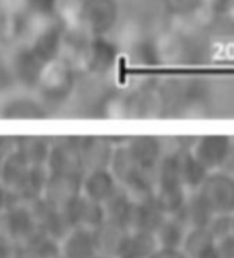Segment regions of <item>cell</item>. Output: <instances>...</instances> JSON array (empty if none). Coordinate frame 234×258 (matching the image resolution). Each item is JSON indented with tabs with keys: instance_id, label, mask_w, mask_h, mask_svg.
I'll return each mask as SVG.
<instances>
[{
	"instance_id": "2e32d148",
	"label": "cell",
	"mask_w": 234,
	"mask_h": 258,
	"mask_svg": "<svg viewBox=\"0 0 234 258\" xmlns=\"http://www.w3.org/2000/svg\"><path fill=\"white\" fill-rule=\"evenodd\" d=\"M166 214L160 210V207L154 202V196L149 201L140 202L134 205L132 216H131V231H143L154 233L157 228L166 220Z\"/></svg>"
},
{
	"instance_id": "1f68e13d",
	"label": "cell",
	"mask_w": 234,
	"mask_h": 258,
	"mask_svg": "<svg viewBox=\"0 0 234 258\" xmlns=\"http://www.w3.org/2000/svg\"><path fill=\"white\" fill-rule=\"evenodd\" d=\"M7 194H9L7 189L0 184V213H3L7 209Z\"/></svg>"
},
{
	"instance_id": "d4e9b609",
	"label": "cell",
	"mask_w": 234,
	"mask_h": 258,
	"mask_svg": "<svg viewBox=\"0 0 234 258\" xmlns=\"http://www.w3.org/2000/svg\"><path fill=\"white\" fill-rule=\"evenodd\" d=\"M207 229L215 240L231 233V214H215L209 221Z\"/></svg>"
},
{
	"instance_id": "d6a6232c",
	"label": "cell",
	"mask_w": 234,
	"mask_h": 258,
	"mask_svg": "<svg viewBox=\"0 0 234 258\" xmlns=\"http://www.w3.org/2000/svg\"><path fill=\"white\" fill-rule=\"evenodd\" d=\"M224 166L227 167V171H226V173L231 174V175L234 177V145L233 148H231V151H230L229 158H227V160H226Z\"/></svg>"
},
{
	"instance_id": "4316f807",
	"label": "cell",
	"mask_w": 234,
	"mask_h": 258,
	"mask_svg": "<svg viewBox=\"0 0 234 258\" xmlns=\"http://www.w3.org/2000/svg\"><path fill=\"white\" fill-rule=\"evenodd\" d=\"M215 16H233L234 0H203Z\"/></svg>"
},
{
	"instance_id": "ffe728a7",
	"label": "cell",
	"mask_w": 234,
	"mask_h": 258,
	"mask_svg": "<svg viewBox=\"0 0 234 258\" xmlns=\"http://www.w3.org/2000/svg\"><path fill=\"white\" fill-rule=\"evenodd\" d=\"M178 155H179L181 182L186 190L196 192L200 188V185L203 184V181L208 175L209 171L193 156L190 151H181L178 152Z\"/></svg>"
},
{
	"instance_id": "30bf717a",
	"label": "cell",
	"mask_w": 234,
	"mask_h": 258,
	"mask_svg": "<svg viewBox=\"0 0 234 258\" xmlns=\"http://www.w3.org/2000/svg\"><path fill=\"white\" fill-rule=\"evenodd\" d=\"M124 144L140 169L150 173L156 171L157 164L163 158V144L160 138L153 136H136L127 137Z\"/></svg>"
},
{
	"instance_id": "cb8c5ba5",
	"label": "cell",
	"mask_w": 234,
	"mask_h": 258,
	"mask_svg": "<svg viewBox=\"0 0 234 258\" xmlns=\"http://www.w3.org/2000/svg\"><path fill=\"white\" fill-rule=\"evenodd\" d=\"M2 116L5 119H16V120H32V119H42L46 116V111L43 106L31 98H16L10 101L3 108Z\"/></svg>"
},
{
	"instance_id": "5bb4252c",
	"label": "cell",
	"mask_w": 234,
	"mask_h": 258,
	"mask_svg": "<svg viewBox=\"0 0 234 258\" xmlns=\"http://www.w3.org/2000/svg\"><path fill=\"white\" fill-rule=\"evenodd\" d=\"M213 216L215 214L211 211L207 203L198 196L197 192H193L192 195L187 196L182 209L175 216L171 217H175L189 231L194 228H207Z\"/></svg>"
},
{
	"instance_id": "277c9868",
	"label": "cell",
	"mask_w": 234,
	"mask_h": 258,
	"mask_svg": "<svg viewBox=\"0 0 234 258\" xmlns=\"http://www.w3.org/2000/svg\"><path fill=\"white\" fill-rule=\"evenodd\" d=\"M80 137H58L51 141V148L47 159V169L51 174L84 175L83 162L79 149Z\"/></svg>"
},
{
	"instance_id": "d6986e66",
	"label": "cell",
	"mask_w": 234,
	"mask_h": 258,
	"mask_svg": "<svg viewBox=\"0 0 234 258\" xmlns=\"http://www.w3.org/2000/svg\"><path fill=\"white\" fill-rule=\"evenodd\" d=\"M51 148L50 138L37 136L16 137V151L29 166H46Z\"/></svg>"
},
{
	"instance_id": "484cf974",
	"label": "cell",
	"mask_w": 234,
	"mask_h": 258,
	"mask_svg": "<svg viewBox=\"0 0 234 258\" xmlns=\"http://www.w3.org/2000/svg\"><path fill=\"white\" fill-rule=\"evenodd\" d=\"M54 3L55 0H25L29 14H37V16H52Z\"/></svg>"
},
{
	"instance_id": "4dcf8cb0",
	"label": "cell",
	"mask_w": 234,
	"mask_h": 258,
	"mask_svg": "<svg viewBox=\"0 0 234 258\" xmlns=\"http://www.w3.org/2000/svg\"><path fill=\"white\" fill-rule=\"evenodd\" d=\"M17 0H0V16L2 14H11L13 7L16 6Z\"/></svg>"
},
{
	"instance_id": "f1b7e54d",
	"label": "cell",
	"mask_w": 234,
	"mask_h": 258,
	"mask_svg": "<svg viewBox=\"0 0 234 258\" xmlns=\"http://www.w3.org/2000/svg\"><path fill=\"white\" fill-rule=\"evenodd\" d=\"M16 151V137L0 136V163Z\"/></svg>"
},
{
	"instance_id": "7a4b0ae2",
	"label": "cell",
	"mask_w": 234,
	"mask_h": 258,
	"mask_svg": "<svg viewBox=\"0 0 234 258\" xmlns=\"http://www.w3.org/2000/svg\"><path fill=\"white\" fill-rule=\"evenodd\" d=\"M119 5L116 0H83L79 27L87 36H108L117 27Z\"/></svg>"
},
{
	"instance_id": "3957f363",
	"label": "cell",
	"mask_w": 234,
	"mask_h": 258,
	"mask_svg": "<svg viewBox=\"0 0 234 258\" xmlns=\"http://www.w3.org/2000/svg\"><path fill=\"white\" fill-rule=\"evenodd\" d=\"M213 214L234 213V177L226 171H211L196 190Z\"/></svg>"
},
{
	"instance_id": "603a6c76",
	"label": "cell",
	"mask_w": 234,
	"mask_h": 258,
	"mask_svg": "<svg viewBox=\"0 0 234 258\" xmlns=\"http://www.w3.org/2000/svg\"><path fill=\"white\" fill-rule=\"evenodd\" d=\"M187 229L178 221L175 217H166L162 225L154 232L159 247L181 248L186 236Z\"/></svg>"
},
{
	"instance_id": "d590c367",
	"label": "cell",
	"mask_w": 234,
	"mask_h": 258,
	"mask_svg": "<svg viewBox=\"0 0 234 258\" xmlns=\"http://www.w3.org/2000/svg\"><path fill=\"white\" fill-rule=\"evenodd\" d=\"M57 258H63V257H61V255H59V257H57Z\"/></svg>"
},
{
	"instance_id": "4fadbf2b",
	"label": "cell",
	"mask_w": 234,
	"mask_h": 258,
	"mask_svg": "<svg viewBox=\"0 0 234 258\" xmlns=\"http://www.w3.org/2000/svg\"><path fill=\"white\" fill-rule=\"evenodd\" d=\"M59 254L63 258H91L97 254L94 231L73 227L59 240Z\"/></svg>"
},
{
	"instance_id": "8992f818",
	"label": "cell",
	"mask_w": 234,
	"mask_h": 258,
	"mask_svg": "<svg viewBox=\"0 0 234 258\" xmlns=\"http://www.w3.org/2000/svg\"><path fill=\"white\" fill-rule=\"evenodd\" d=\"M233 148V140L224 134H207L197 138L190 152L205 169L216 171L223 167Z\"/></svg>"
},
{
	"instance_id": "f546056e",
	"label": "cell",
	"mask_w": 234,
	"mask_h": 258,
	"mask_svg": "<svg viewBox=\"0 0 234 258\" xmlns=\"http://www.w3.org/2000/svg\"><path fill=\"white\" fill-rule=\"evenodd\" d=\"M149 258H187L181 248L159 247Z\"/></svg>"
},
{
	"instance_id": "52a82bcc",
	"label": "cell",
	"mask_w": 234,
	"mask_h": 258,
	"mask_svg": "<svg viewBox=\"0 0 234 258\" xmlns=\"http://www.w3.org/2000/svg\"><path fill=\"white\" fill-rule=\"evenodd\" d=\"M82 179L83 175L50 173L42 198L47 205L55 210L65 209L69 203L82 195Z\"/></svg>"
},
{
	"instance_id": "83f0119b",
	"label": "cell",
	"mask_w": 234,
	"mask_h": 258,
	"mask_svg": "<svg viewBox=\"0 0 234 258\" xmlns=\"http://www.w3.org/2000/svg\"><path fill=\"white\" fill-rule=\"evenodd\" d=\"M216 248H218L219 257L220 258H234V235L230 233L227 236L216 240Z\"/></svg>"
},
{
	"instance_id": "836d02e7",
	"label": "cell",
	"mask_w": 234,
	"mask_h": 258,
	"mask_svg": "<svg viewBox=\"0 0 234 258\" xmlns=\"http://www.w3.org/2000/svg\"><path fill=\"white\" fill-rule=\"evenodd\" d=\"M231 233L234 235V213L231 214Z\"/></svg>"
},
{
	"instance_id": "7c38bea8",
	"label": "cell",
	"mask_w": 234,
	"mask_h": 258,
	"mask_svg": "<svg viewBox=\"0 0 234 258\" xmlns=\"http://www.w3.org/2000/svg\"><path fill=\"white\" fill-rule=\"evenodd\" d=\"M119 188V182L109 169L87 171L82 179V195L98 203L108 201Z\"/></svg>"
},
{
	"instance_id": "ba28073f",
	"label": "cell",
	"mask_w": 234,
	"mask_h": 258,
	"mask_svg": "<svg viewBox=\"0 0 234 258\" xmlns=\"http://www.w3.org/2000/svg\"><path fill=\"white\" fill-rule=\"evenodd\" d=\"M130 235L131 229L127 227L105 221L97 229H94L97 253L109 258H120L127 248Z\"/></svg>"
},
{
	"instance_id": "6da1fadb",
	"label": "cell",
	"mask_w": 234,
	"mask_h": 258,
	"mask_svg": "<svg viewBox=\"0 0 234 258\" xmlns=\"http://www.w3.org/2000/svg\"><path fill=\"white\" fill-rule=\"evenodd\" d=\"M74 86V69L68 59L57 57L44 65L36 87L47 101L58 102L70 95Z\"/></svg>"
},
{
	"instance_id": "9c48e42d",
	"label": "cell",
	"mask_w": 234,
	"mask_h": 258,
	"mask_svg": "<svg viewBox=\"0 0 234 258\" xmlns=\"http://www.w3.org/2000/svg\"><path fill=\"white\" fill-rule=\"evenodd\" d=\"M79 149L84 171L87 173L93 170L109 169L112 155L115 151V144L110 141L109 137L87 136L80 137Z\"/></svg>"
},
{
	"instance_id": "5b68a950",
	"label": "cell",
	"mask_w": 234,
	"mask_h": 258,
	"mask_svg": "<svg viewBox=\"0 0 234 258\" xmlns=\"http://www.w3.org/2000/svg\"><path fill=\"white\" fill-rule=\"evenodd\" d=\"M117 46L108 36L89 37L79 55L80 63L94 75H104L112 69L117 58Z\"/></svg>"
},
{
	"instance_id": "e575fe53",
	"label": "cell",
	"mask_w": 234,
	"mask_h": 258,
	"mask_svg": "<svg viewBox=\"0 0 234 258\" xmlns=\"http://www.w3.org/2000/svg\"><path fill=\"white\" fill-rule=\"evenodd\" d=\"M91 258H109V257H105V255H101V254L97 253V254H94Z\"/></svg>"
},
{
	"instance_id": "ac0fdd59",
	"label": "cell",
	"mask_w": 234,
	"mask_h": 258,
	"mask_svg": "<svg viewBox=\"0 0 234 258\" xmlns=\"http://www.w3.org/2000/svg\"><path fill=\"white\" fill-rule=\"evenodd\" d=\"M44 65L46 62H43L42 59L26 46L16 54L14 61H13V69L18 80L24 85L35 86V87H36L37 80L40 78Z\"/></svg>"
},
{
	"instance_id": "44dd1931",
	"label": "cell",
	"mask_w": 234,
	"mask_h": 258,
	"mask_svg": "<svg viewBox=\"0 0 234 258\" xmlns=\"http://www.w3.org/2000/svg\"><path fill=\"white\" fill-rule=\"evenodd\" d=\"M102 206H104L105 211V221L115 222V224H119V225H123L130 229L134 203L130 201V198L127 196L121 185L108 201L102 203Z\"/></svg>"
},
{
	"instance_id": "e0dca14e",
	"label": "cell",
	"mask_w": 234,
	"mask_h": 258,
	"mask_svg": "<svg viewBox=\"0 0 234 258\" xmlns=\"http://www.w3.org/2000/svg\"><path fill=\"white\" fill-rule=\"evenodd\" d=\"M109 171L113 174L119 185L123 186L128 184L131 179L138 177L143 170L138 166L134 156L128 151V148L125 147V144H120L115 147L109 164Z\"/></svg>"
},
{
	"instance_id": "7402d4cb",
	"label": "cell",
	"mask_w": 234,
	"mask_h": 258,
	"mask_svg": "<svg viewBox=\"0 0 234 258\" xmlns=\"http://www.w3.org/2000/svg\"><path fill=\"white\" fill-rule=\"evenodd\" d=\"M29 167L31 166L28 164L25 159L22 158L17 151H14L10 156H7L2 162V166H0V184L3 185L6 189H17L22 184V181L25 179Z\"/></svg>"
},
{
	"instance_id": "9a60e30c",
	"label": "cell",
	"mask_w": 234,
	"mask_h": 258,
	"mask_svg": "<svg viewBox=\"0 0 234 258\" xmlns=\"http://www.w3.org/2000/svg\"><path fill=\"white\" fill-rule=\"evenodd\" d=\"M181 250L187 258H220L216 240L207 228L189 229Z\"/></svg>"
},
{
	"instance_id": "8fae6325",
	"label": "cell",
	"mask_w": 234,
	"mask_h": 258,
	"mask_svg": "<svg viewBox=\"0 0 234 258\" xmlns=\"http://www.w3.org/2000/svg\"><path fill=\"white\" fill-rule=\"evenodd\" d=\"M187 199V190L178 178H157L154 202L167 217L175 216Z\"/></svg>"
}]
</instances>
